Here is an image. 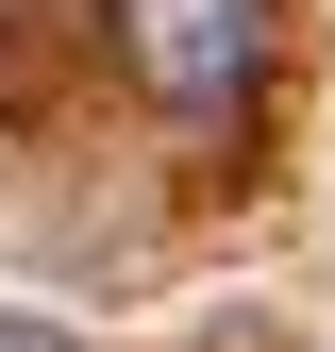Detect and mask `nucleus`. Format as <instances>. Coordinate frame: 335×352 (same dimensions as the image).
Segmentation results:
<instances>
[{"instance_id": "obj_2", "label": "nucleus", "mask_w": 335, "mask_h": 352, "mask_svg": "<svg viewBox=\"0 0 335 352\" xmlns=\"http://www.w3.org/2000/svg\"><path fill=\"white\" fill-rule=\"evenodd\" d=\"M0 352H84V336H51V319H0Z\"/></svg>"}, {"instance_id": "obj_1", "label": "nucleus", "mask_w": 335, "mask_h": 352, "mask_svg": "<svg viewBox=\"0 0 335 352\" xmlns=\"http://www.w3.org/2000/svg\"><path fill=\"white\" fill-rule=\"evenodd\" d=\"M268 51H285V0H117V67L185 135H235L268 101Z\"/></svg>"}]
</instances>
